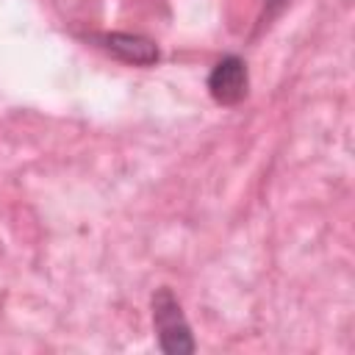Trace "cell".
<instances>
[{
  "label": "cell",
  "mask_w": 355,
  "mask_h": 355,
  "mask_svg": "<svg viewBox=\"0 0 355 355\" xmlns=\"http://www.w3.org/2000/svg\"><path fill=\"white\" fill-rule=\"evenodd\" d=\"M150 311H153V327H155V338H158L161 352L191 355L197 349V341L191 336V324L183 313V305L169 286H161L153 291Z\"/></svg>",
  "instance_id": "1"
},
{
  "label": "cell",
  "mask_w": 355,
  "mask_h": 355,
  "mask_svg": "<svg viewBox=\"0 0 355 355\" xmlns=\"http://www.w3.org/2000/svg\"><path fill=\"white\" fill-rule=\"evenodd\" d=\"M94 47H100L103 53L114 55L122 64H133V67H153L161 58V50L153 39L141 36V33H128V31H111V33H89L86 36Z\"/></svg>",
  "instance_id": "2"
},
{
  "label": "cell",
  "mask_w": 355,
  "mask_h": 355,
  "mask_svg": "<svg viewBox=\"0 0 355 355\" xmlns=\"http://www.w3.org/2000/svg\"><path fill=\"white\" fill-rule=\"evenodd\" d=\"M208 94L219 105H239L250 94V69L241 55H222L208 72Z\"/></svg>",
  "instance_id": "3"
},
{
  "label": "cell",
  "mask_w": 355,
  "mask_h": 355,
  "mask_svg": "<svg viewBox=\"0 0 355 355\" xmlns=\"http://www.w3.org/2000/svg\"><path fill=\"white\" fill-rule=\"evenodd\" d=\"M288 3H291V0H263V25H266V22H272V19H275V17H277Z\"/></svg>",
  "instance_id": "4"
}]
</instances>
